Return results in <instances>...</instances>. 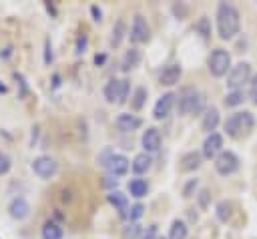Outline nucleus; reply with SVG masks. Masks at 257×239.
I'll return each mask as SVG.
<instances>
[{
  "mask_svg": "<svg viewBox=\"0 0 257 239\" xmlns=\"http://www.w3.org/2000/svg\"><path fill=\"white\" fill-rule=\"evenodd\" d=\"M161 143H163V139H161V133H159V129H155V127H149L147 131H143V137H141V145H143L145 153H149V155L157 153V151L161 149Z\"/></svg>",
  "mask_w": 257,
  "mask_h": 239,
  "instance_id": "nucleus-13",
  "label": "nucleus"
},
{
  "mask_svg": "<svg viewBox=\"0 0 257 239\" xmlns=\"http://www.w3.org/2000/svg\"><path fill=\"white\" fill-rule=\"evenodd\" d=\"M110 157H112V151H110V149H104V151L98 155V159H96V161H98L102 167H106V163H108V159H110Z\"/></svg>",
  "mask_w": 257,
  "mask_h": 239,
  "instance_id": "nucleus-38",
  "label": "nucleus"
},
{
  "mask_svg": "<svg viewBox=\"0 0 257 239\" xmlns=\"http://www.w3.org/2000/svg\"><path fill=\"white\" fill-rule=\"evenodd\" d=\"M245 100H247L245 90H227V94H225V98H223L225 106H229V108H235V106L243 104Z\"/></svg>",
  "mask_w": 257,
  "mask_h": 239,
  "instance_id": "nucleus-27",
  "label": "nucleus"
},
{
  "mask_svg": "<svg viewBox=\"0 0 257 239\" xmlns=\"http://www.w3.org/2000/svg\"><path fill=\"white\" fill-rule=\"evenodd\" d=\"M10 167H12L10 157H8L6 153H2V151H0V177H2V175H6V173L10 171Z\"/></svg>",
  "mask_w": 257,
  "mask_h": 239,
  "instance_id": "nucleus-36",
  "label": "nucleus"
},
{
  "mask_svg": "<svg viewBox=\"0 0 257 239\" xmlns=\"http://www.w3.org/2000/svg\"><path fill=\"white\" fill-rule=\"evenodd\" d=\"M141 58H143V54H141L139 48H128V50L124 52L122 60H120V70H122V72H128V70L137 68V66L141 64Z\"/></svg>",
  "mask_w": 257,
  "mask_h": 239,
  "instance_id": "nucleus-20",
  "label": "nucleus"
},
{
  "mask_svg": "<svg viewBox=\"0 0 257 239\" xmlns=\"http://www.w3.org/2000/svg\"><path fill=\"white\" fill-rule=\"evenodd\" d=\"M231 215H233V203H231V201L223 199V201H219V203L215 205V217H217L221 223H227V221L231 219Z\"/></svg>",
  "mask_w": 257,
  "mask_h": 239,
  "instance_id": "nucleus-26",
  "label": "nucleus"
},
{
  "mask_svg": "<svg viewBox=\"0 0 257 239\" xmlns=\"http://www.w3.org/2000/svg\"><path fill=\"white\" fill-rule=\"evenodd\" d=\"M143 235V229L139 227V223H126L120 231V237L122 239H139Z\"/></svg>",
  "mask_w": 257,
  "mask_h": 239,
  "instance_id": "nucleus-30",
  "label": "nucleus"
},
{
  "mask_svg": "<svg viewBox=\"0 0 257 239\" xmlns=\"http://www.w3.org/2000/svg\"><path fill=\"white\" fill-rule=\"evenodd\" d=\"M143 215H145V205H143V203H135V205L131 207V211H128V219H131V223H137Z\"/></svg>",
  "mask_w": 257,
  "mask_h": 239,
  "instance_id": "nucleus-33",
  "label": "nucleus"
},
{
  "mask_svg": "<svg viewBox=\"0 0 257 239\" xmlns=\"http://www.w3.org/2000/svg\"><path fill=\"white\" fill-rule=\"evenodd\" d=\"M199 193V179H189L185 185H183V197L185 199H191L193 195L197 197Z\"/></svg>",
  "mask_w": 257,
  "mask_h": 239,
  "instance_id": "nucleus-31",
  "label": "nucleus"
},
{
  "mask_svg": "<svg viewBox=\"0 0 257 239\" xmlns=\"http://www.w3.org/2000/svg\"><path fill=\"white\" fill-rule=\"evenodd\" d=\"M251 78H253L251 64H249V62H245V60H241V62L233 64V68L229 70L225 86H227V90H243V86H245V84H249V82H251Z\"/></svg>",
  "mask_w": 257,
  "mask_h": 239,
  "instance_id": "nucleus-6",
  "label": "nucleus"
},
{
  "mask_svg": "<svg viewBox=\"0 0 257 239\" xmlns=\"http://www.w3.org/2000/svg\"><path fill=\"white\" fill-rule=\"evenodd\" d=\"M124 36H126V22L122 18H118L114 22V26H112V32H110V46L112 48L120 46V42L124 40Z\"/></svg>",
  "mask_w": 257,
  "mask_h": 239,
  "instance_id": "nucleus-23",
  "label": "nucleus"
},
{
  "mask_svg": "<svg viewBox=\"0 0 257 239\" xmlns=\"http://www.w3.org/2000/svg\"><path fill=\"white\" fill-rule=\"evenodd\" d=\"M195 32L203 38V40H209L211 38V20L207 16H201L197 22H195Z\"/></svg>",
  "mask_w": 257,
  "mask_h": 239,
  "instance_id": "nucleus-29",
  "label": "nucleus"
},
{
  "mask_svg": "<svg viewBox=\"0 0 257 239\" xmlns=\"http://www.w3.org/2000/svg\"><path fill=\"white\" fill-rule=\"evenodd\" d=\"M207 68H209L211 76H215V78H221V76L229 74V70L233 68L229 50H225V48H213L211 54L207 56Z\"/></svg>",
  "mask_w": 257,
  "mask_h": 239,
  "instance_id": "nucleus-4",
  "label": "nucleus"
},
{
  "mask_svg": "<svg viewBox=\"0 0 257 239\" xmlns=\"http://www.w3.org/2000/svg\"><path fill=\"white\" fill-rule=\"evenodd\" d=\"M40 235H42V239H62L64 231H62V227H60L56 221H46V223L42 225Z\"/></svg>",
  "mask_w": 257,
  "mask_h": 239,
  "instance_id": "nucleus-25",
  "label": "nucleus"
},
{
  "mask_svg": "<svg viewBox=\"0 0 257 239\" xmlns=\"http://www.w3.org/2000/svg\"><path fill=\"white\" fill-rule=\"evenodd\" d=\"M116 183H118V181H116V179H112V177H106V181H104V185H106V187H112V185L116 187Z\"/></svg>",
  "mask_w": 257,
  "mask_h": 239,
  "instance_id": "nucleus-42",
  "label": "nucleus"
},
{
  "mask_svg": "<svg viewBox=\"0 0 257 239\" xmlns=\"http://www.w3.org/2000/svg\"><path fill=\"white\" fill-rule=\"evenodd\" d=\"M128 193L135 197V199H143L147 193H149V181L147 179H141V177H135L128 181Z\"/></svg>",
  "mask_w": 257,
  "mask_h": 239,
  "instance_id": "nucleus-22",
  "label": "nucleus"
},
{
  "mask_svg": "<svg viewBox=\"0 0 257 239\" xmlns=\"http://www.w3.org/2000/svg\"><path fill=\"white\" fill-rule=\"evenodd\" d=\"M241 32V14L229 2L217 4V34L221 40H233Z\"/></svg>",
  "mask_w": 257,
  "mask_h": 239,
  "instance_id": "nucleus-1",
  "label": "nucleus"
},
{
  "mask_svg": "<svg viewBox=\"0 0 257 239\" xmlns=\"http://www.w3.org/2000/svg\"><path fill=\"white\" fill-rule=\"evenodd\" d=\"M128 90H131L128 78H110L104 84L102 94H104L106 102H110V104H124L128 98Z\"/></svg>",
  "mask_w": 257,
  "mask_h": 239,
  "instance_id": "nucleus-5",
  "label": "nucleus"
},
{
  "mask_svg": "<svg viewBox=\"0 0 257 239\" xmlns=\"http://www.w3.org/2000/svg\"><path fill=\"white\" fill-rule=\"evenodd\" d=\"M175 104H177V94H175V92H165V94H161V96L157 98L155 106H153V118L165 121V118L173 112Z\"/></svg>",
  "mask_w": 257,
  "mask_h": 239,
  "instance_id": "nucleus-9",
  "label": "nucleus"
},
{
  "mask_svg": "<svg viewBox=\"0 0 257 239\" xmlns=\"http://www.w3.org/2000/svg\"><path fill=\"white\" fill-rule=\"evenodd\" d=\"M247 98L257 106V74H253L251 82H249V90H247Z\"/></svg>",
  "mask_w": 257,
  "mask_h": 239,
  "instance_id": "nucleus-34",
  "label": "nucleus"
},
{
  "mask_svg": "<svg viewBox=\"0 0 257 239\" xmlns=\"http://www.w3.org/2000/svg\"><path fill=\"white\" fill-rule=\"evenodd\" d=\"M141 125H143V121H141L137 114H131V112H120V114L114 118V127H116L120 133H133V131H137Z\"/></svg>",
  "mask_w": 257,
  "mask_h": 239,
  "instance_id": "nucleus-16",
  "label": "nucleus"
},
{
  "mask_svg": "<svg viewBox=\"0 0 257 239\" xmlns=\"http://www.w3.org/2000/svg\"><path fill=\"white\" fill-rule=\"evenodd\" d=\"M201 165H203V155H201L199 151H189V153H185V155L181 157V161H179V169H181L183 173H193V171H197Z\"/></svg>",
  "mask_w": 257,
  "mask_h": 239,
  "instance_id": "nucleus-18",
  "label": "nucleus"
},
{
  "mask_svg": "<svg viewBox=\"0 0 257 239\" xmlns=\"http://www.w3.org/2000/svg\"><path fill=\"white\" fill-rule=\"evenodd\" d=\"M239 165H241V159L237 157V153L227 151V149L213 161V167H215V171H217L221 177L233 175L235 171H239Z\"/></svg>",
  "mask_w": 257,
  "mask_h": 239,
  "instance_id": "nucleus-7",
  "label": "nucleus"
},
{
  "mask_svg": "<svg viewBox=\"0 0 257 239\" xmlns=\"http://www.w3.org/2000/svg\"><path fill=\"white\" fill-rule=\"evenodd\" d=\"M181 76H183V66H181L179 62H173V64H167V66L161 70L159 82H161L163 86H173V84H177V82L181 80Z\"/></svg>",
  "mask_w": 257,
  "mask_h": 239,
  "instance_id": "nucleus-14",
  "label": "nucleus"
},
{
  "mask_svg": "<svg viewBox=\"0 0 257 239\" xmlns=\"http://www.w3.org/2000/svg\"><path fill=\"white\" fill-rule=\"evenodd\" d=\"M32 171H34V175L40 177V179H50V177L56 175L58 163H56L52 157L40 155V157H36V159L32 161Z\"/></svg>",
  "mask_w": 257,
  "mask_h": 239,
  "instance_id": "nucleus-10",
  "label": "nucleus"
},
{
  "mask_svg": "<svg viewBox=\"0 0 257 239\" xmlns=\"http://www.w3.org/2000/svg\"><path fill=\"white\" fill-rule=\"evenodd\" d=\"M106 199H108V203L118 211V215H120L122 219L128 217L131 207H128V197H126L124 193H120V191H110V193L106 195Z\"/></svg>",
  "mask_w": 257,
  "mask_h": 239,
  "instance_id": "nucleus-19",
  "label": "nucleus"
},
{
  "mask_svg": "<svg viewBox=\"0 0 257 239\" xmlns=\"http://www.w3.org/2000/svg\"><path fill=\"white\" fill-rule=\"evenodd\" d=\"M223 151H225V149H223V135H219V133H211V135L205 137V141H203V149H201L203 159H213V161H215Z\"/></svg>",
  "mask_w": 257,
  "mask_h": 239,
  "instance_id": "nucleus-11",
  "label": "nucleus"
},
{
  "mask_svg": "<svg viewBox=\"0 0 257 239\" xmlns=\"http://www.w3.org/2000/svg\"><path fill=\"white\" fill-rule=\"evenodd\" d=\"M147 96H149V90L145 86H137L133 96H131V108L133 110H141L145 106V102H147Z\"/></svg>",
  "mask_w": 257,
  "mask_h": 239,
  "instance_id": "nucleus-28",
  "label": "nucleus"
},
{
  "mask_svg": "<svg viewBox=\"0 0 257 239\" xmlns=\"http://www.w3.org/2000/svg\"><path fill=\"white\" fill-rule=\"evenodd\" d=\"M219 125H221L219 108H217V106H209V108L203 112V118H201V131H205L207 135H211V133L217 131Z\"/></svg>",
  "mask_w": 257,
  "mask_h": 239,
  "instance_id": "nucleus-15",
  "label": "nucleus"
},
{
  "mask_svg": "<svg viewBox=\"0 0 257 239\" xmlns=\"http://www.w3.org/2000/svg\"><path fill=\"white\" fill-rule=\"evenodd\" d=\"M223 129H225L227 137L243 139L255 129V114L251 110H237V112H233L225 118Z\"/></svg>",
  "mask_w": 257,
  "mask_h": 239,
  "instance_id": "nucleus-2",
  "label": "nucleus"
},
{
  "mask_svg": "<svg viewBox=\"0 0 257 239\" xmlns=\"http://www.w3.org/2000/svg\"><path fill=\"white\" fill-rule=\"evenodd\" d=\"M128 38H131L133 44H145V42H149V38H151V26H149V22H147V18L143 14H137L133 18Z\"/></svg>",
  "mask_w": 257,
  "mask_h": 239,
  "instance_id": "nucleus-8",
  "label": "nucleus"
},
{
  "mask_svg": "<svg viewBox=\"0 0 257 239\" xmlns=\"http://www.w3.org/2000/svg\"><path fill=\"white\" fill-rule=\"evenodd\" d=\"M177 108H179V114H183V116L201 114L209 108L207 106V94L197 90V88H185L177 98Z\"/></svg>",
  "mask_w": 257,
  "mask_h": 239,
  "instance_id": "nucleus-3",
  "label": "nucleus"
},
{
  "mask_svg": "<svg viewBox=\"0 0 257 239\" xmlns=\"http://www.w3.org/2000/svg\"><path fill=\"white\" fill-rule=\"evenodd\" d=\"M151 165H153V157H151L149 153H139V155L133 159L131 169H133L135 175H143V173H147V171L151 169Z\"/></svg>",
  "mask_w": 257,
  "mask_h": 239,
  "instance_id": "nucleus-21",
  "label": "nucleus"
},
{
  "mask_svg": "<svg viewBox=\"0 0 257 239\" xmlns=\"http://www.w3.org/2000/svg\"><path fill=\"white\" fill-rule=\"evenodd\" d=\"M90 14H92V20H96V22H100V20H102V10H100L96 4H92V6H90Z\"/></svg>",
  "mask_w": 257,
  "mask_h": 239,
  "instance_id": "nucleus-40",
  "label": "nucleus"
},
{
  "mask_svg": "<svg viewBox=\"0 0 257 239\" xmlns=\"http://www.w3.org/2000/svg\"><path fill=\"white\" fill-rule=\"evenodd\" d=\"M131 165H133V163H131L124 155H120V153H112V157L108 159V163H106L104 169L108 171L110 177H122V175L128 173Z\"/></svg>",
  "mask_w": 257,
  "mask_h": 239,
  "instance_id": "nucleus-12",
  "label": "nucleus"
},
{
  "mask_svg": "<svg viewBox=\"0 0 257 239\" xmlns=\"http://www.w3.org/2000/svg\"><path fill=\"white\" fill-rule=\"evenodd\" d=\"M187 235H189L187 223H185L183 219H175V221L171 223V227H169L167 239H187Z\"/></svg>",
  "mask_w": 257,
  "mask_h": 239,
  "instance_id": "nucleus-24",
  "label": "nucleus"
},
{
  "mask_svg": "<svg viewBox=\"0 0 257 239\" xmlns=\"http://www.w3.org/2000/svg\"><path fill=\"white\" fill-rule=\"evenodd\" d=\"M8 213H10L12 219L22 221V219H26V217L30 215V203H28L24 197H14V199L8 203Z\"/></svg>",
  "mask_w": 257,
  "mask_h": 239,
  "instance_id": "nucleus-17",
  "label": "nucleus"
},
{
  "mask_svg": "<svg viewBox=\"0 0 257 239\" xmlns=\"http://www.w3.org/2000/svg\"><path fill=\"white\" fill-rule=\"evenodd\" d=\"M52 62V46H50V40H46L44 44V64H50Z\"/></svg>",
  "mask_w": 257,
  "mask_h": 239,
  "instance_id": "nucleus-39",
  "label": "nucleus"
},
{
  "mask_svg": "<svg viewBox=\"0 0 257 239\" xmlns=\"http://www.w3.org/2000/svg\"><path fill=\"white\" fill-rule=\"evenodd\" d=\"M104 60H106V54H96V56H94V62H96V64H102Z\"/></svg>",
  "mask_w": 257,
  "mask_h": 239,
  "instance_id": "nucleus-41",
  "label": "nucleus"
},
{
  "mask_svg": "<svg viewBox=\"0 0 257 239\" xmlns=\"http://www.w3.org/2000/svg\"><path fill=\"white\" fill-rule=\"evenodd\" d=\"M197 203H199V209H207L211 205V191L209 189H199L197 193Z\"/></svg>",
  "mask_w": 257,
  "mask_h": 239,
  "instance_id": "nucleus-32",
  "label": "nucleus"
},
{
  "mask_svg": "<svg viewBox=\"0 0 257 239\" xmlns=\"http://www.w3.org/2000/svg\"><path fill=\"white\" fill-rule=\"evenodd\" d=\"M141 239H161L159 237V225H149L145 231H143V235H141Z\"/></svg>",
  "mask_w": 257,
  "mask_h": 239,
  "instance_id": "nucleus-37",
  "label": "nucleus"
},
{
  "mask_svg": "<svg viewBox=\"0 0 257 239\" xmlns=\"http://www.w3.org/2000/svg\"><path fill=\"white\" fill-rule=\"evenodd\" d=\"M86 46H88V36L82 32V34H78V38H76V46H74V52H76V54H82V52L86 50Z\"/></svg>",
  "mask_w": 257,
  "mask_h": 239,
  "instance_id": "nucleus-35",
  "label": "nucleus"
}]
</instances>
